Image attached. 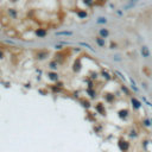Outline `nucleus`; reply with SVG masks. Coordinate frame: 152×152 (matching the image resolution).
<instances>
[{
  "instance_id": "obj_5",
  "label": "nucleus",
  "mask_w": 152,
  "mask_h": 152,
  "mask_svg": "<svg viewBox=\"0 0 152 152\" xmlns=\"http://www.w3.org/2000/svg\"><path fill=\"white\" fill-rule=\"evenodd\" d=\"M96 42H98V44L100 46H105V40L102 38H96Z\"/></svg>"
},
{
  "instance_id": "obj_4",
  "label": "nucleus",
  "mask_w": 152,
  "mask_h": 152,
  "mask_svg": "<svg viewBox=\"0 0 152 152\" xmlns=\"http://www.w3.org/2000/svg\"><path fill=\"white\" fill-rule=\"evenodd\" d=\"M57 36H71V32H69V31H63V32H57Z\"/></svg>"
},
{
  "instance_id": "obj_6",
  "label": "nucleus",
  "mask_w": 152,
  "mask_h": 152,
  "mask_svg": "<svg viewBox=\"0 0 152 152\" xmlns=\"http://www.w3.org/2000/svg\"><path fill=\"white\" fill-rule=\"evenodd\" d=\"M135 5V1H132V3H130V4H127L126 6H125V10H127V9H130V7H132V6H134Z\"/></svg>"
},
{
  "instance_id": "obj_9",
  "label": "nucleus",
  "mask_w": 152,
  "mask_h": 152,
  "mask_svg": "<svg viewBox=\"0 0 152 152\" xmlns=\"http://www.w3.org/2000/svg\"><path fill=\"white\" fill-rule=\"evenodd\" d=\"M79 16H80V17H86V13H85V12H80Z\"/></svg>"
},
{
  "instance_id": "obj_3",
  "label": "nucleus",
  "mask_w": 152,
  "mask_h": 152,
  "mask_svg": "<svg viewBox=\"0 0 152 152\" xmlns=\"http://www.w3.org/2000/svg\"><path fill=\"white\" fill-rule=\"evenodd\" d=\"M108 34H109L108 30H106V29H101V30H100V36H101L102 38H106V37H108Z\"/></svg>"
},
{
  "instance_id": "obj_2",
  "label": "nucleus",
  "mask_w": 152,
  "mask_h": 152,
  "mask_svg": "<svg viewBox=\"0 0 152 152\" xmlns=\"http://www.w3.org/2000/svg\"><path fill=\"white\" fill-rule=\"evenodd\" d=\"M132 103H133V107H134L135 109H139V108H140V106H141L140 101H138V100H137V99H134V98L132 99Z\"/></svg>"
},
{
  "instance_id": "obj_10",
  "label": "nucleus",
  "mask_w": 152,
  "mask_h": 152,
  "mask_svg": "<svg viewBox=\"0 0 152 152\" xmlns=\"http://www.w3.org/2000/svg\"><path fill=\"white\" fill-rule=\"evenodd\" d=\"M37 33L39 34V36H44V34H45V32H44V31H38Z\"/></svg>"
},
{
  "instance_id": "obj_1",
  "label": "nucleus",
  "mask_w": 152,
  "mask_h": 152,
  "mask_svg": "<svg viewBox=\"0 0 152 152\" xmlns=\"http://www.w3.org/2000/svg\"><path fill=\"white\" fill-rule=\"evenodd\" d=\"M141 56H143L144 58H147V57L151 56L150 50H149V48H147L146 45H143V46H141Z\"/></svg>"
},
{
  "instance_id": "obj_7",
  "label": "nucleus",
  "mask_w": 152,
  "mask_h": 152,
  "mask_svg": "<svg viewBox=\"0 0 152 152\" xmlns=\"http://www.w3.org/2000/svg\"><path fill=\"white\" fill-rule=\"evenodd\" d=\"M106 22H107V20H106V18H103V17H101V18H99V19H98L99 24H100V23H101V24H105Z\"/></svg>"
},
{
  "instance_id": "obj_8",
  "label": "nucleus",
  "mask_w": 152,
  "mask_h": 152,
  "mask_svg": "<svg viewBox=\"0 0 152 152\" xmlns=\"http://www.w3.org/2000/svg\"><path fill=\"white\" fill-rule=\"evenodd\" d=\"M144 125H145V126H150V120L149 119H145V120H144Z\"/></svg>"
}]
</instances>
